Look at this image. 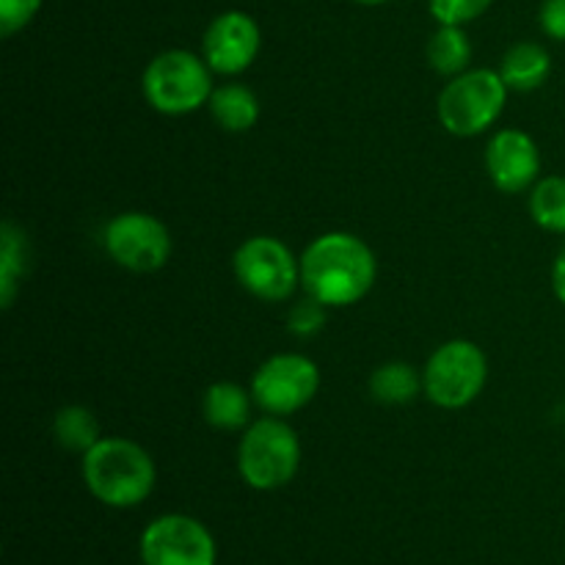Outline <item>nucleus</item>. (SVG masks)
<instances>
[{
	"instance_id": "obj_18",
	"label": "nucleus",
	"mask_w": 565,
	"mask_h": 565,
	"mask_svg": "<svg viewBox=\"0 0 565 565\" xmlns=\"http://www.w3.org/2000/svg\"><path fill=\"white\" fill-rule=\"evenodd\" d=\"M472 61V42L463 25H439L428 42V64L436 75L456 77L469 70Z\"/></svg>"
},
{
	"instance_id": "obj_19",
	"label": "nucleus",
	"mask_w": 565,
	"mask_h": 565,
	"mask_svg": "<svg viewBox=\"0 0 565 565\" xmlns=\"http://www.w3.org/2000/svg\"><path fill=\"white\" fill-rule=\"evenodd\" d=\"M530 218L552 235H565V177H541L530 188Z\"/></svg>"
},
{
	"instance_id": "obj_16",
	"label": "nucleus",
	"mask_w": 565,
	"mask_h": 565,
	"mask_svg": "<svg viewBox=\"0 0 565 565\" xmlns=\"http://www.w3.org/2000/svg\"><path fill=\"white\" fill-rule=\"evenodd\" d=\"M28 263H31V246L25 232L14 221H3L0 226V307L3 309L14 307Z\"/></svg>"
},
{
	"instance_id": "obj_22",
	"label": "nucleus",
	"mask_w": 565,
	"mask_h": 565,
	"mask_svg": "<svg viewBox=\"0 0 565 565\" xmlns=\"http://www.w3.org/2000/svg\"><path fill=\"white\" fill-rule=\"evenodd\" d=\"M326 312H329L326 303H320L318 298L307 296L303 301H298L296 307L290 309V315H287V329H290L296 337L320 334L326 326Z\"/></svg>"
},
{
	"instance_id": "obj_21",
	"label": "nucleus",
	"mask_w": 565,
	"mask_h": 565,
	"mask_svg": "<svg viewBox=\"0 0 565 565\" xmlns=\"http://www.w3.org/2000/svg\"><path fill=\"white\" fill-rule=\"evenodd\" d=\"M494 0H428V9L439 25H469L491 9Z\"/></svg>"
},
{
	"instance_id": "obj_6",
	"label": "nucleus",
	"mask_w": 565,
	"mask_h": 565,
	"mask_svg": "<svg viewBox=\"0 0 565 565\" xmlns=\"http://www.w3.org/2000/svg\"><path fill=\"white\" fill-rule=\"evenodd\" d=\"M489 384V359L472 340H450L436 348L423 367V392L445 412L467 408Z\"/></svg>"
},
{
	"instance_id": "obj_1",
	"label": "nucleus",
	"mask_w": 565,
	"mask_h": 565,
	"mask_svg": "<svg viewBox=\"0 0 565 565\" xmlns=\"http://www.w3.org/2000/svg\"><path fill=\"white\" fill-rule=\"evenodd\" d=\"M375 279V252L353 232H326L301 254V287L329 309H345L367 298Z\"/></svg>"
},
{
	"instance_id": "obj_11",
	"label": "nucleus",
	"mask_w": 565,
	"mask_h": 565,
	"mask_svg": "<svg viewBox=\"0 0 565 565\" xmlns=\"http://www.w3.org/2000/svg\"><path fill=\"white\" fill-rule=\"evenodd\" d=\"M263 50L259 22L246 11H224L207 25L202 39V55L215 75L235 77L257 61Z\"/></svg>"
},
{
	"instance_id": "obj_3",
	"label": "nucleus",
	"mask_w": 565,
	"mask_h": 565,
	"mask_svg": "<svg viewBox=\"0 0 565 565\" xmlns=\"http://www.w3.org/2000/svg\"><path fill=\"white\" fill-rule=\"evenodd\" d=\"M301 469V439L285 417L254 419L237 445V472L254 491H279Z\"/></svg>"
},
{
	"instance_id": "obj_13",
	"label": "nucleus",
	"mask_w": 565,
	"mask_h": 565,
	"mask_svg": "<svg viewBox=\"0 0 565 565\" xmlns=\"http://www.w3.org/2000/svg\"><path fill=\"white\" fill-rule=\"evenodd\" d=\"M252 390L235 381H215L202 395V417L215 430H243L252 425Z\"/></svg>"
},
{
	"instance_id": "obj_23",
	"label": "nucleus",
	"mask_w": 565,
	"mask_h": 565,
	"mask_svg": "<svg viewBox=\"0 0 565 565\" xmlns=\"http://www.w3.org/2000/svg\"><path fill=\"white\" fill-rule=\"evenodd\" d=\"M42 3L44 0H0V33L14 36L25 31L42 11Z\"/></svg>"
},
{
	"instance_id": "obj_4",
	"label": "nucleus",
	"mask_w": 565,
	"mask_h": 565,
	"mask_svg": "<svg viewBox=\"0 0 565 565\" xmlns=\"http://www.w3.org/2000/svg\"><path fill=\"white\" fill-rule=\"evenodd\" d=\"M213 75L204 55L191 50H166L154 55L141 75L143 99L163 116H188L213 97Z\"/></svg>"
},
{
	"instance_id": "obj_26",
	"label": "nucleus",
	"mask_w": 565,
	"mask_h": 565,
	"mask_svg": "<svg viewBox=\"0 0 565 565\" xmlns=\"http://www.w3.org/2000/svg\"><path fill=\"white\" fill-rule=\"evenodd\" d=\"M353 3H359V6H384V3H390V0H353Z\"/></svg>"
},
{
	"instance_id": "obj_5",
	"label": "nucleus",
	"mask_w": 565,
	"mask_h": 565,
	"mask_svg": "<svg viewBox=\"0 0 565 565\" xmlns=\"http://www.w3.org/2000/svg\"><path fill=\"white\" fill-rule=\"evenodd\" d=\"M511 88L500 70H467L450 77L436 99V116L441 127L456 138L483 136L500 121Z\"/></svg>"
},
{
	"instance_id": "obj_17",
	"label": "nucleus",
	"mask_w": 565,
	"mask_h": 565,
	"mask_svg": "<svg viewBox=\"0 0 565 565\" xmlns=\"http://www.w3.org/2000/svg\"><path fill=\"white\" fill-rule=\"evenodd\" d=\"M370 395L384 406H406L423 392V373L408 362H384L367 381Z\"/></svg>"
},
{
	"instance_id": "obj_15",
	"label": "nucleus",
	"mask_w": 565,
	"mask_h": 565,
	"mask_svg": "<svg viewBox=\"0 0 565 565\" xmlns=\"http://www.w3.org/2000/svg\"><path fill=\"white\" fill-rule=\"evenodd\" d=\"M210 116L215 125L226 132H248L257 127L259 114V97L243 83H224V86L213 88V97L207 103Z\"/></svg>"
},
{
	"instance_id": "obj_24",
	"label": "nucleus",
	"mask_w": 565,
	"mask_h": 565,
	"mask_svg": "<svg viewBox=\"0 0 565 565\" xmlns=\"http://www.w3.org/2000/svg\"><path fill=\"white\" fill-rule=\"evenodd\" d=\"M541 31L555 42H565V0H544L541 3Z\"/></svg>"
},
{
	"instance_id": "obj_9",
	"label": "nucleus",
	"mask_w": 565,
	"mask_h": 565,
	"mask_svg": "<svg viewBox=\"0 0 565 565\" xmlns=\"http://www.w3.org/2000/svg\"><path fill=\"white\" fill-rule=\"evenodd\" d=\"M103 246L119 268L132 274H154L166 268L174 252L169 226L141 210L114 215L103 230Z\"/></svg>"
},
{
	"instance_id": "obj_25",
	"label": "nucleus",
	"mask_w": 565,
	"mask_h": 565,
	"mask_svg": "<svg viewBox=\"0 0 565 565\" xmlns=\"http://www.w3.org/2000/svg\"><path fill=\"white\" fill-rule=\"evenodd\" d=\"M552 292H555L557 301L565 307V248L557 254L555 265H552Z\"/></svg>"
},
{
	"instance_id": "obj_2",
	"label": "nucleus",
	"mask_w": 565,
	"mask_h": 565,
	"mask_svg": "<svg viewBox=\"0 0 565 565\" xmlns=\"http://www.w3.org/2000/svg\"><path fill=\"white\" fill-rule=\"evenodd\" d=\"M81 475L94 500L119 511L147 502L158 486L154 458L125 436H103L83 452Z\"/></svg>"
},
{
	"instance_id": "obj_10",
	"label": "nucleus",
	"mask_w": 565,
	"mask_h": 565,
	"mask_svg": "<svg viewBox=\"0 0 565 565\" xmlns=\"http://www.w3.org/2000/svg\"><path fill=\"white\" fill-rule=\"evenodd\" d=\"M143 565H215L218 546L213 533L188 513H163L141 533Z\"/></svg>"
},
{
	"instance_id": "obj_14",
	"label": "nucleus",
	"mask_w": 565,
	"mask_h": 565,
	"mask_svg": "<svg viewBox=\"0 0 565 565\" xmlns=\"http://www.w3.org/2000/svg\"><path fill=\"white\" fill-rule=\"evenodd\" d=\"M500 75L511 92H539L552 75V55L539 42H519L502 55Z\"/></svg>"
},
{
	"instance_id": "obj_20",
	"label": "nucleus",
	"mask_w": 565,
	"mask_h": 565,
	"mask_svg": "<svg viewBox=\"0 0 565 565\" xmlns=\"http://www.w3.org/2000/svg\"><path fill=\"white\" fill-rule=\"evenodd\" d=\"M53 436L70 452H86L103 439L99 423L86 406H61L53 417Z\"/></svg>"
},
{
	"instance_id": "obj_8",
	"label": "nucleus",
	"mask_w": 565,
	"mask_h": 565,
	"mask_svg": "<svg viewBox=\"0 0 565 565\" xmlns=\"http://www.w3.org/2000/svg\"><path fill=\"white\" fill-rule=\"evenodd\" d=\"M248 390L259 412L287 419L315 401L320 392V370L303 353H274L254 370Z\"/></svg>"
},
{
	"instance_id": "obj_7",
	"label": "nucleus",
	"mask_w": 565,
	"mask_h": 565,
	"mask_svg": "<svg viewBox=\"0 0 565 565\" xmlns=\"http://www.w3.org/2000/svg\"><path fill=\"white\" fill-rule=\"evenodd\" d=\"M232 270L246 292L265 303H281L301 287V257L274 235H254L232 254Z\"/></svg>"
},
{
	"instance_id": "obj_12",
	"label": "nucleus",
	"mask_w": 565,
	"mask_h": 565,
	"mask_svg": "<svg viewBox=\"0 0 565 565\" xmlns=\"http://www.w3.org/2000/svg\"><path fill=\"white\" fill-rule=\"evenodd\" d=\"M486 174L502 193H524L541 180V149L519 127L497 130L486 143Z\"/></svg>"
}]
</instances>
